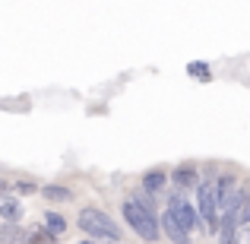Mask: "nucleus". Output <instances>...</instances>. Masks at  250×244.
<instances>
[{
    "label": "nucleus",
    "instance_id": "7",
    "mask_svg": "<svg viewBox=\"0 0 250 244\" xmlns=\"http://www.w3.org/2000/svg\"><path fill=\"white\" fill-rule=\"evenodd\" d=\"M168 181H171V177H168V171H165V168H149L146 175H143V184H140V187L146 190V194L159 197L162 190L168 187Z\"/></svg>",
    "mask_w": 250,
    "mask_h": 244
},
{
    "label": "nucleus",
    "instance_id": "10",
    "mask_svg": "<svg viewBox=\"0 0 250 244\" xmlns=\"http://www.w3.org/2000/svg\"><path fill=\"white\" fill-rule=\"evenodd\" d=\"M22 244H57V235H51L44 225H35V228H25Z\"/></svg>",
    "mask_w": 250,
    "mask_h": 244
},
{
    "label": "nucleus",
    "instance_id": "8",
    "mask_svg": "<svg viewBox=\"0 0 250 244\" xmlns=\"http://www.w3.org/2000/svg\"><path fill=\"white\" fill-rule=\"evenodd\" d=\"M0 219L3 222H19L22 219V197H16V194L0 197Z\"/></svg>",
    "mask_w": 250,
    "mask_h": 244
},
{
    "label": "nucleus",
    "instance_id": "18",
    "mask_svg": "<svg viewBox=\"0 0 250 244\" xmlns=\"http://www.w3.org/2000/svg\"><path fill=\"white\" fill-rule=\"evenodd\" d=\"M76 244H95V241H76Z\"/></svg>",
    "mask_w": 250,
    "mask_h": 244
},
{
    "label": "nucleus",
    "instance_id": "3",
    "mask_svg": "<svg viewBox=\"0 0 250 244\" xmlns=\"http://www.w3.org/2000/svg\"><path fill=\"white\" fill-rule=\"evenodd\" d=\"M168 213L174 216V219L181 222V225L187 228L190 235H193V232H200V228H203V219H200V209H196L193 203H190L187 197L181 194V190H171V194H168Z\"/></svg>",
    "mask_w": 250,
    "mask_h": 244
},
{
    "label": "nucleus",
    "instance_id": "9",
    "mask_svg": "<svg viewBox=\"0 0 250 244\" xmlns=\"http://www.w3.org/2000/svg\"><path fill=\"white\" fill-rule=\"evenodd\" d=\"M42 197L48 203H73L76 200V194L67 187V184H44V187H42Z\"/></svg>",
    "mask_w": 250,
    "mask_h": 244
},
{
    "label": "nucleus",
    "instance_id": "4",
    "mask_svg": "<svg viewBox=\"0 0 250 244\" xmlns=\"http://www.w3.org/2000/svg\"><path fill=\"white\" fill-rule=\"evenodd\" d=\"M171 184H174V190H181V194H187V190H196L200 187V168H196L193 162H181L174 171H171Z\"/></svg>",
    "mask_w": 250,
    "mask_h": 244
},
{
    "label": "nucleus",
    "instance_id": "6",
    "mask_svg": "<svg viewBox=\"0 0 250 244\" xmlns=\"http://www.w3.org/2000/svg\"><path fill=\"white\" fill-rule=\"evenodd\" d=\"M238 232H241V222H238V216H234V209L231 213H222V219H219V244H238Z\"/></svg>",
    "mask_w": 250,
    "mask_h": 244
},
{
    "label": "nucleus",
    "instance_id": "17",
    "mask_svg": "<svg viewBox=\"0 0 250 244\" xmlns=\"http://www.w3.org/2000/svg\"><path fill=\"white\" fill-rule=\"evenodd\" d=\"M95 244H124V241H95Z\"/></svg>",
    "mask_w": 250,
    "mask_h": 244
},
{
    "label": "nucleus",
    "instance_id": "12",
    "mask_svg": "<svg viewBox=\"0 0 250 244\" xmlns=\"http://www.w3.org/2000/svg\"><path fill=\"white\" fill-rule=\"evenodd\" d=\"M234 216H238L241 228L250 225V184H247V187H241V194H238V206H234Z\"/></svg>",
    "mask_w": 250,
    "mask_h": 244
},
{
    "label": "nucleus",
    "instance_id": "11",
    "mask_svg": "<svg viewBox=\"0 0 250 244\" xmlns=\"http://www.w3.org/2000/svg\"><path fill=\"white\" fill-rule=\"evenodd\" d=\"M42 225L48 228L51 235H57V238H61V235L70 228V222H67V216H61V213H54V209H48V213H44V222H42Z\"/></svg>",
    "mask_w": 250,
    "mask_h": 244
},
{
    "label": "nucleus",
    "instance_id": "16",
    "mask_svg": "<svg viewBox=\"0 0 250 244\" xmlns=\"http://www.w3.org/2000/svg\"><path fill=\"white\" fill-rule=\"evenodd\" d=\"M238 244H250V225H247V228H241V232H238Z\"/></svg>",
    "mask_w": 250,
    "mask_h": 244
},
{
    "label": "nucleus",
    "instance_id": "2",
    "mask_svg": "<svg viewBox=\"0 0 250 244\" xmlns=\"http://www.w3.org/2000/svg\"><path fill=\"white\" fill-rule=\"evenodd\" d=\"M121 216L124 222L130 225V232L140 235L146 244L159 241L162 238V225H159V213H149L146 206H140V203L133 200V197H127V200L121 203Z\"/></svg>",
    "mask_w": 250,
    "mask_h": 244
},
{
    "label": "nucleus",
    "instance_id": "15",
    "mask_svg": "<svg viewBox=\"0 0 250 244\" xmlns=\"http://www.w3.org/2000/svg\"><path fill=\"white\" fill-rule=\"evenodd\" d=\"M35 190H42L35 181H16V197H25V194H35Z\"/></svg>",
    "mask_w": 250,
    "mask_h": 244
},
{
    "label": "nucleus",
    "instance_id": "1",
    "mask_svg": "<svg viewBox=\"0 0 250 244\" xmlns=\"http://www.w3.org/2000/svg\"><path fill=\"white\" fill-rule=\"evenodd\" d=\"M76 225H80V232L89 241H121L124 238L121 225L98 206H83L80 216H76Z\"/></svg>",
    "mask_w": 250,
    "mask_h": 244
},
{
    "label": "nucleus",
    "instance_id": "14",
    "mask_svg": "<svg viewBox=\"0 0 250 244\" xmlns=\"http://www.w3.org/2000/svg\"><path fill=\"white\" fill-rule=\"evenodd\" d=\"M187 73L193 76V80H200V83L212 80V70H209V64H203V61H190L187 64Z\"/></svg>",
    "mask_w": 250,
    "mask_h": 244
},
{
    "label": "nucleus",
    "instance_id": "13",
    "mask_svg": "<svg viewBox=\"0 0 250 244\" xmlns=\"http://www.w3.org/2000/svg\"><path fill=\"white\" fill-rule=\"evenodd\" d=\"M22 235H25V228L19 225V222H3V225H0V241L3 244H19Z\"/></svg>",
    "mask_w": 250,
    "mask_h": 244
},
{
    "label": "nucleus",
    "instance_id": "5",
    "mask_svg": "<svg viewBox=\"0 0 250 244\" xmlns=\"http://www.w3.org/2000/svg\"><path fill=\"white\" fill-rule=\"evenodd\" d=\"M159 225H162V235H165L171 244H190V232H187V228H184L181 222L174 219V216L168 213V209L159 216Z\"/></svg>",
    "mask_w": 250,
    "mask_h": 244
}]
</instances>
